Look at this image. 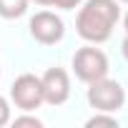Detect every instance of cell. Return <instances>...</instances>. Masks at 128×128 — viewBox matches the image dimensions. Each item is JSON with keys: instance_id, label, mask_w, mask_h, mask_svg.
<instances>
[{"instance_id": "obj_10", "label": "cell", "mask_w": 128, "mask_h": 128, "mask_svg": "<svg viewBox=\"0 0 128 128\" xmlns=\"http://www.w3.org/2000/svg\"><path fill=\"white\" fill-rule=\"evenodd\" d=\"M5 123H10V106H8V100L3 96H0V128Z\"/></svg>"}, {"instance_id": "obj_15", "label": "cell", "mask_w": 128, "mask_h": 128, "mask_svg": "<svg viewBox=\"0 0 128 128\" xmlns=\"http://www.w3.org/2000/svg\"><path fill=\"white\" fill-rule=\"evenodd\" d=\"M120 3H128V0H120Z\"/></svg>"}, {"instance_id": "obj_9", "label": "cell", "mask_w": 128, "mask_h": 128, "mask_svg": "<svg viewBox=\"0 0 128 128\" xmlns=\"http://www.w3.org/2000/svg\"><path fill=\"white\" fill-rule=\"evenodd\" d=\"M13 126H15V128H20V126H33V128H40L43 123H40V118H35V116H20V118H15V120H13Z\"/></svg>"}, {"instance_id": "obj_4", "label": "cell", "mask_w": 128, "mask_h": 128, "mask_svg": "<svg viewBox=\"0 0 128 128\" xmlns=\"http://www.w3.org/2000/svg\"><path fill=\"white\" fill-rule=\"evenodd\" d=\"M10 98L20 110H35L40 103H45L43 98V83L38 76L33 73H23L13 80L10 86Z\"/></svg>"}, {"instance_id": "obj_13", "label": "cell", "mask_w": 128, "mask_h": 128, "mask_svg": "<svg viewBox=\"0 0 128 128\" xmlns=\"http://www.w3.org/2000/svg\"><path fill=\"white\" fill-rule=\"evenodd\" d=\"M33 3H38V5H53V0H33Z\"/></svg>"}, {"instance_id": "obj_7", "label": "cell", "mask_w": 128, "mask_h": 128, "mask_svg": "<svg viewBox=\"0 0 128 128\" xmlns=\"http://www.w3.org/2000/svg\"><path fill=\"white\" fill-rule=\"evenodd\" d=\"M25 10H28V0H0V18L5 20L20 18L25 15Z\"/></svg>"}, {"instance_id": "obj_11", "label": "cell", "mask_w": 128, "mask_h": 128, "mask_svg": "<svg viewBox=\"0 0 128 128\" xmlns=\"http://www.w3.org/2000/svg\"><path fill=\"white\" fill-rule=\"evenodd\" d=\"M53 5L55 8H63V10H73L80 5V0H53Z\"/></svg>"}, {"instance_id": "obj_6", "label": "cell", "mask_w": 128, "mask_h": 128, "mask_svg": "<svg viewBox=\"0 0 128 128\" xmlns=\"http://www.w3.org/2000/svg\"><path fill=\"white\" fill-rule=\"evenodd\" d=\"M40 83H43V98H45V103L60 106V103L68 100V96H70V80H68V73L63 68H48L43 73Z\"/></svg>"}, {"instance_id": "obj_14", "label": "cell", "mask_w": 128, "mask_h": 128, "mask_svg": "<svg viewBox=\"0 0 128 128\" xmlns=\"http://www.w3.org/2000/svg\"><path fill=\"white\" fill-rule=\"evenodd\" d=\"M123 23H126V35H128V15H126V20H123Z\"/></svg>"}, {"instance_id": "obj_8", "label": "cell", "mask_w": 128, "mask_h": 128, "mask_svg": "<svg viewBox=\"0 0 128 128\" xmlns=\"http://www.w3.org/2000/svg\"><path fill=\"white\" fill-rule=\"evenodd\" d=\"M86 126H88V128H100V126H106V128H118V120H116L113 116H103V110H98V116L88 118Z\"/></svg>"}, {"instance_id": "obj_1", "label": "cell", "mask_w": 128, "mask_h": 128, "mask_svg": "<svg viewBox=\"0 0 128 128\" xmlns=\"http://www.w3.org/2000/svg\"><path fill=\"white\" fill-rule=\"evenodd\" d=\"M120 18L116 0H88L76 18V30L88 43H103L110 38L113 25Z\"/></svg>"}, {"instance_id": "obj_3", "label": "cell", "mask_w": 128, "mask_h": 128, "mask_svg": "<svg viewBox=\"0 0 128 128\" xmlns=\"http://www.w3.org/2000/svg\"><path fill=\"white\" fill-rule=\"evenodd\" d=\"M73 70L83 83H93L108 76V58L98 48H80L73 55Z\"/></svg>"}, {"instance_id": "obj_5", "label": "cell", "mask_w": 128, "mask_h": 128, "mask_svg": "<svg viewBox=\"0 0 128 128\" xmlns=\"http://www.w3.org/2000/svg\"><path fill=\"white\" fill-rule=\"evenodd\" d=\"M30 35L43 45H53L66 35V25H63V20L55 13L40 10V13H35L30 18Z\"/></svg>"}, {"instance_id": "obj_2", "label": "cell", "mask_w": 128, "mask_h": 128, "mask_svg": "<svg viewBox=\"0 0 128 128\" xmlns=\"http://www.w3.org/2000/svg\"><path fill=\"white\" fill-rule=\"evenodd\" d=\"M88 103L96 108V110H103V113H116L118 108H123L126 103V90L120 83L116 80H108V78H100V80H93L88 83Z\"/></svg>"}, {"instance_id": "obj_12", "label": "cell", "mask_w": 128, "mask_h": 128, "mask_svg": "<svg viewBox=\"0 0 128 128\" xmlns=\"http://www.w3.org/2000/svg\"><path fill=\"white\" fill-rule=\"evenodd\" d=\"M120 50H123V58L128 60V35H126V40H123V45H120Z\"/></svg>"}]
</instances>
